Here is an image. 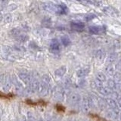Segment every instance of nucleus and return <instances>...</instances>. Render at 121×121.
<instances>
[{
	"label": "nucleus",
	"instance_id": "26",
	"mask_svg": "<svg viewBox=\"0 0 121 121\" xmlns=\"http://www.w3.org/2000/svg\"><path fill=\"white\" fill-rule=\"evenodd\" d=\"M120 120H121V113H120Z\"/></svg>",
	"mask_w": 121,
	"mask_h": 121
},
{
	"label": "nucleus",
	"instance_id": "14",
	"mask_svg": "<svg viewBox=\"0 0 121 121\" xmlns=\"http://www.w3.org/2000/svg\"><path fill=\"white\" fill-rule=\"evenodd\" d=\"M60 40H61V43L62 44L64 45V46H67V45H69L70 44V38L68 37L67 36H63L60 38Z\"/></svg>",
	"mask_w": 121,
	"mask_h": 121
},
{
	"label": "nucleus",
	"instance_id": "6",
	"mask_svg": "<svg viewBox=\"0 0 121 121\" xmlns=\"http://www.w3.org/2000/svg\"><path fill=\"white\" fill-rule=\"evenodd\" d=\"M18 75H19V77H20L25 83H26V84H28V83L30 82V76L28 73H26L25 71H23V72H20V73H18Z\"/></svg>",
	"mask_w": 121,
	"mask_h": 121
},
{
	"label": "nucleus",
	"instance_id": "10",
	"mask_svg": "<svg viewBox=\"0 0 121 121\" xmlns=\"http://www.w3.org/2000/svg\"><path fill=\"white\" fill-rule=\"evenodd\" d=\"M50 48L53 51H58L60 49V43L59 42L57 39H54L52 41V43L50 44Z\"/></svg>",
	"mask_w": 121,
	"mask_h": 121
},
{
	"label": "nucleus",
	"instance_id": "8",
	"mask_svg": "<svg viewBox=\"0 0 121 121\" xmlns=\"http://www.w3.org/2000/svg\"><path fill=\"white\" fill-rule=\"evenodd\" d=\"M67 72V67L65 66H62L59 68H58L55 71V74L56 76H58V77H62L65 73Z\"/></svg>",
	"mask_w": 121,
	"mask_h": 121
},
{
	"label": "nucleus",
	"instance_id": "24",
	"mask_svg": "<svg viewBox=\"0 0 121 121\" xmlns=\"http://www.w3.org/2000/svg\"><path fill=\"white\" fill-rule=\"evenodd\" d=\"M57 109H58V111H64V108L62 107L61 105H59V104L57 105Z\"/></svg>",
	"mask_w": 121,
	"mask_h": 121
},
{
	"label": "nucleus",
	"instance_id": "18",
	"mask_svg": "<svg viewBox=\"0 0 121 121\" xmlns=\"http://www.w3.org/2000/svg\"><path fill=\"white\" fill-rule=\"evenodd\" d=\"M28 40V36L26 35H21L17 37V41L21 42V43H25Z\"/></svg>",
	"mask_w": 121,
	"mask_h": 121
},
{
	"label": "nucleus",
	"instance_id": "20",
	"mask_svg": "<svg viewBox=\"0 0 121 121\" xmlns=\"http://www.w3.org/2000/svg\"><path fill=\"white\" fill-rule=\"evenodd\" d=\"M107 103L109 105V107H111V108H115L116 106H117L115 101L113 100H111V99H108L107 100Z\"/></svg>",
	"mask_w": 121,
	"mask_h": 121
},
{
	"label": "nucleus",
	"instance_id": "4",
	"mask_svg": "<svg viewBox=\"0 0 121 121\" xmlns=\"http://www.w3.org/2000/svg\"><path fill=\"white\" fill-rule=\"evenodd\" d=\"M71 29L75 31H82L84 29L85 24L82 22H73L71 23Z\"/></svg>",
	"mask_w": 121,
	"mask_h": 121
},
{
	"label": "nucleus",
	"instance_id": "7",
	"mask_svg": "<svg viewBox=\"0 0 121 121\" xmlns=\"http://www.w3.org/2000/svg\"><path fill=\"white\" fill-rule=\"evenodd\" d=\"M38 92H39L40 95H46L47 92H48V87L47 85L45 83H40L39 89H38Z\"/></svg>",
	"mask_w": 121,
	"mask_h": 121
},
{
	"label": "nucleus",
	"instance_id": "25",
	"mask_svg": "<svg viewBox=\"0 0 121 121\" xmlns=\"http://www.w3.org/2000/svg\"><path fill=\"white\" fill-rule=\"evenodd\" d=\"M47 121H53V120H52V119H48V120Z\"/></svg>",
	"mask_w": 121,
	"mask_h": 121
},
{
	"label": "nucleus",
	"instance_id": "12",
	"mask_svg": "<svg viewBox=\"0 0 121 121\" xmlns=\"http://www.w3.org/2000/svg\"><path fill=\"white\" fill-rule=\"evenodd\" d=\"M96 79L98 82H103L106 80V76L101 73V72H98V73L96 74Z\"/></svg>",
	"mask_w": 121,
	"mask_h": 121
},
{
	"label": "nucleus",
	"instance_id": "2",
	"mask_svg": "<svg viewBox=\"0 0 121 121\" xmlns=\"http://www.w3.org/2000/svg\"><path fill=\"white\" fill-rule=\"evenodd\" d=\"M81 105L82 108L84 111L88 112L89 111V109L92 106V101H91L89 98H84L81 101Z\"/></svg>",
	"mask_w": 121,
	"mask_h": 121
},
{
	"label": "nucleus",
	"instance_id": "21",
	"mask_svg": "<svg viewBox=\"0 0 121 121\" xmlns=\"http://www.w3.org/2000/svg\"><path fill=\"white\" fill-rule=\"evenodd\" d=\"M107 114H108V117H110V118H111V119L116 118V113L113 111H110L109 112H108Z\"/></svg>",
	"mask_w": 121,
	"mask_h": 121
},
{
	"label": "nucleus",
	"instance_id": "19",
	"mask_svg": "<svg viewBox=\"0 0 121 121\" xmlns=\"http://www.w3.org/2000/svg\"><path fill=\"white\" fill-rule=\"evenodd\" d=\"M106 72L109 75H113V73H114V69H113V67L112 66L109 65L106 67Z\"/></svg>",
	"mask_w": 121,
	"mask_h": 121
},
{
	"label": "nucleus",
	"instance_id": "9",
	"mask_svg": "<svg viewBox=\"0 0 121 121\" xmlns=\"http://www.w3.org/2000/svg\"><path fill=\"white\" fill-rule=\"evenodd\" d=\"M2 87L5 90H9L11 87V82L9 79H2Z\"/></svg>",
	"mask_w": 121,
	"mask_h": 121
},
{
	"label": "nucleus",
	"instance_id": "17",
	"mask_svg": "<svg viewBox=\"0 0 121 121\" xmlns=\"http://www.w3.org/2000/svg\"><path fill=\"white\" fill-rule=\"evenodd\" d=\"M10 34L11 36H13L14 37H18L19 36H21V33H20V30H17V29H13L11 30Z\"/></svg>",
	"mask_w": 121,
	"mask_h": 121
},
{
	"label": "nucleus",
	"instance_id": "13",
	"mask_svg": "<svg viewBox=\"0 0 121 121\" xmlns=\"http://www.w3.org/2000/svg\"><path fill=\"white\" fill-rule=\"evenodd\" d=\"M89 72V68H82V69L79 70L77 71V76L79 77H83L88 73Z\"/></svg>",
	"mask_w": 121,
	"mask_h": 121
},
{
	"label": "nucleus",
	"instance_id": "22",
	"mask_svg": "<svg viewBox=\"0 0 121 121\" xmlns=\"http://www.w3.org/2000/svg\"><path fill=\"white\" fill-rule=\"evenodd\" d=\"M11 18H12V17H11V15L8 14H6L5 16V18H4V21H5V23H9L11 21Z\"/></svg>",
	"mask_w": 121,
	"mask_h": 121
},
{
	"label": "nucleus",
	"instance_id": "15",
	"mask_svg": "<svg viewBox=\"0 0 121 121\" xmlns=\"http://www.w3.org/2000/svg\"><path fill=\"white\" fill-rule=\"evenodd\" d=\"M43 8H44V9H45V10H46V11H52L53 10L55 9V6H54V5H53V4H52V3H50V2L44 4Z\"/></svg>",
	"mask_w": 121,
	"mask_h": 121
},
{
	"label": "nucleus",
	"instance_id": "11",
	"mask_svg": "<svg viewBox=\"0 0 121 121\" xmlns=\"http://www.w3.org/2000/svg\"><path fill=\"white\" fill-rule=\"evenodd\" d=\"M104 56H105V52L102 49H99L96 53V59L98 61H102L104 58Z\"/></svg>",
	"mask_w": 121,
	"mask_h": 121
},
{
	"label": "nucleus",
	"instance_id": "23",
	"mask_svg": "<svg viewBox=\"0 0 121 121\" xmlns=\"http://www.w3.org/2000/svg\"><path fill=\"white\" fill-rule=\"evenodd\" d=\"M113 55H114V54H111V55H110L109 58H108V62L109 64H111V63H113L115 60V59H116V55L114 56Z\"/></svg>",
	"mask_w": 121,
	"mask_h": 121
},
{
	"label": "nucleus",
	"instance_id": "27",
	"mask_svg": "<svg viewBox=\"0 0 121 121\" xmlns=\"http://www.w3.org/2000/svg\"><path fill=\"white\" fill-rule=\"evenodd\" d=\"M39 121H43V120H39Z\"/></svg>",
	"mask_w": 121,
	"mask_h": 121
},
{
	"label": "nucleus",
	"instance_id": "5",
	"mask_svg": "<svg viewBox=\"0 0 121 121\" xmlns=\"http://www.w3.org/2000/svg\"><path fill=\"white\" fill-rule=\"evenodd\" d=\"M96 87L98 89V91H99V92L104 95H108L110 94V89L108 87H105L103 85H101V82L96 83Z\"/></svg>",
	"mask_w": 121,
	"mask_h": 121
},
{
	"label": "nucleus",
	"instance_id": "1",
	"mask_svg": "<svg viewBox=\"0 0 121 121\" xmlns=\"http://www.w3.org/2000/svg\"><path fill=\"white\" fill-rule=\"evenodd\" d=\"M80 95L76 93H72L68 96V102L71 104H77L79 102H81Z\"/></svg>",
	"mask_w": 121,
	"mask_h": 121
},
{
	"label": "nucleus",
	"instance_id": "3",
	"mask_svg": "<svg viewBox=\"0 0 121 121\" xmlns=\"http://www.w3.org/2000/svg\"><path fill=\"white\" fill-rule=\"evenodd\" d=\"M104 26H93L89 27V32L93 34H101L104 31Z\"/></svg>",
	"mask_w": 121,
	"mask_h": 121
},
{
	"label": "nucleus",
	"instance_id": "16",
	"mask_svg": "<svg viewBox=\"0 0 121 121\" xmlns=\"http://www.w3.org/2000/svg\"><path fill=\"white\" fill-rule=\"evenodd\" d=\"M67 11V8L65 5H60L57 7V12L58 14H65Z\"/></svg>",
	"mask_w": 121,
	"mask_h": 121
}]
</instances>
